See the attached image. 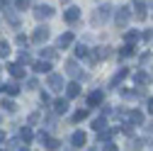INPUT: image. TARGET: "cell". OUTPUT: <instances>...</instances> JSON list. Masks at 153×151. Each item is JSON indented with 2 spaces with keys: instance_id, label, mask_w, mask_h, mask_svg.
Returning <instances> with one entry per match:
<instances>
[{
  "instance_id": "13",
  "label": "cell",
  "mask_w": 153,
  "mask_h": 151,
  "mask_svg": "<svg viewBox=\"0 0 153 151\" xmlns=\"http://www.w3.org/2000/svg\"><path fill=\"white\" fill-rule=\"evenodd\" d=\"M78 17H80V10H78V7H68V10L63 12V20H66L68 25H73V22H78Z\"/></svg>"
},
{
  "instance_id": "16",
  "label": "cell",
  "mask_w": 153,
  "mask_h": 151,
  "mask_svg": "<svg viewBox=\"0 0 153 151\" xmlns=\"http://www.w3.org/2000/svg\"><path fill=\"white\" fill-rule=\"evenodd\" d=\"M34 15L39 17V20H46V17H51V15H53V7H51V5H39V7L34 10Z\"/></svg>"
},
{
  "instance_id": "4",
  "label": "cell",
  "mask_w": 153,
  "mask_h": 151,
  "mask_svg": "<svg viewBox=\"0 0 153 151\" xmlns=\"http://www.w3.org/2000/svg\"><path fill=\"white\" fill-rule=\"evenodd\" d=\"M46 83H49V88H51V90H63V76H59V73H51V71H49V78H46Z\"/></svg>"
},
{
  "instance_id": "35",
  "label": "cell",
  "mask_w": 153,
  "mask_h": 151,
  "mask_svg": "<svg viewBox=\"0 0 153 151\" xmlns=\"http://www.w3.org/2000/svg\"><path fill=\"white\" fill-rule=\"evenodd\" d=\"M15 7L17 10H27L29 7V0H15Z\"/></svg>"
},
{
  "instance_id": "12",
  "label": "cell",
  "mask_w": 153,
  "mask_h": 151,
  "mask_svg": "<svg viewBox=\"0 0 153 151\" xmlns=\"http://www.w3.org/2000/svg\"><path fill=\"white\" fill-rule=\"evenodd\" d=\"M102 100H105L102 90H92L90 95H88V105H90V107H97V105H102Z\"/></svg>"
},
{
  "instance_id": "26",
  "label": "cell",
  "mask_w": 153,
  "mask_h": 151,
  "mask_svg": "<svg viewBox=\"0 0 153 151\" xmlns=\"http://www.w3.org/2000/svg\"><path fill=\"white\" fill-rule=\"evenodd\" d=\"M124 39H126L129 44H134V42H136V39H141V32H134V29H129V32L124 34Z\"/></svg>"
},
{
  "instance_id": "14",
  "label": "cell",
  "mask_w": 153,
  "mask_h": 151,
  "mask_svg": "<svg viewBox=\"0 0 153 151\" xmlns=\"http://www.w3.org/2000/svg\"><path fill=\"white\" fill-rule=\"evenodd\" d=\"M7 71H10L12 78H25V64H10Z\"/></svg>"
},
{
  "instance_id": "23",
  "label": "cell",
  "mask_w": 153,
  "mask_h": 151,
  "mask_svg": "<svg viewBox=\"0 0 153 151\" xmlns=\"http://www.w3.org/2000/svg\"><path fill=\"white\" fill-rule=\"evenodd\" d=\"M20 139H22L25 144H29V141L34 139V134H32V129H29V127H22V129H20Z\"/></svg>"
},
{
  "instance_id": "29",
  "label": "cell",
  "mask_w": 153,
  "mask_h": 151,
  "mask_svg": "<svg viewBox=\"0 0 153 151\" xmlns=\"http://www.w3.org/2000/svg\"><path fill=\"white\" fill-rule=\"evenodd\" d=\"M105 127H107V120H105V117L92 120V129H95V132H100V129H105Z\"/></svg>"
},
{
  "instance_id": "44",
  "label": "cell",
  "mask_w": 153,
  "mask_h": 151,
  "mask_svg": "<svg viewBox=\"0 0 153 151\" xmlns=\"http://www.w3.org/2000/svg\"><path fill=\"white\" fill-rule=\"evenodd\" d=\"M0 144H5V132L0 129Z\"/></svg>"
},
{
  "instance_id": "39",
  "label": "cell",
  "mask_w": 153,
  "mask_h": 151,
  "mask_svg": "<svg viewBox=\"0 0 153 151\" xmlns=\"http://www.w3.org/2000/svg\"><path fill=\"white\" fill-rule=\"evenodd\" d=\"M27 88L32 90V88H39V83H36V78H27Z\"/></svg>"
},
{
  "instance_id": "33",
  "label": "cell",
  "mask_w": 153,
  "mask_h": 151,
  "mask_svg": "<svg viewBox=\"0 0 153 151\" xmlns=\"http://www.w3.org/2000/svg\"><path fill=\"white\" fill-rule=\"evenodd\" d=\"M85 117H88V110H78V112L73 115V122H83Z\"/></svg>"
},
{
  "instance_id": "43",
  "label": "cell",
  "mask_w": 153,
  "mask_h": 151,
  "mask_svg": "<svg viewBox=\"0 0 153 151\" xmlns=\"http://www.w3.org/2000/svg\"><path fill=\"white\" fill-rule=\"evenodd\" d=\"M42 102H44V105H49V102H51V98L46 95V93H42Z\"/></svg>"
},
{
  "instance_id": "19",
  "label": "cell",
  "mask_w": 153,
  "mask_h": 151,
  "mask_svg": "<svg viewBox=\"0 0 153 151\" xmlns=\"http://www.w3.org/2000/svg\"><path fill=\"white\" fill-rule=\"evenodd\" d=\"M71 44H73V34H71V32L61 34V37H59V42H56V46H59V49H68Z\"/></svg>"
},
{
  "instance_id": "7",
  "label": "cell",
  "mask_w": 153,
  "mask_h": 151,
  "mask_svg": "<svg viewBox=\"0 0 153 151\" xmlns=\"http://www.w3.org/2000/svg\"><path fill=\"white\" fill-rule=\"evenodd\" d=\"M126 120H129L134 127H141V124H143V112H141V110H129V112H126Z\"/></svg>"
},
{
  "instance_id": "42",
  "label": "cell",
  "mask_w": 153,
  "mask_h": 151,
  "mask_svg": "<svg viewBox=\"0 0 153 151\" xmlns=\"http://www.w3.org/2000/svg\"><path fill=\"white\" fill-rule=\"evenodd\" d=\"M146 107H148V112L153 115V98H148V100H146Z\"/></svg>"
},
{
  "instance_id": "20",
  "label": "cell",
  "mask_w": 153,
  "mask_h": 151,
  "mask_svg": "<svg viewBox=\"0 0 153 151\" xmlns=\"http://www.w3.org/2000/svg\"><path fill=\"white\" fill-rule=\"evenodd\" d=\"M134 15H136V20H146V17H148V7L141 3V0H136V10H134Z\"/></svg>"
},
{
  "instance_id": "8",
  "label": "cell",
  "mask_w": 153,
  "mask_h": 151,
  "mask_svg": "<svg viewBox=\"0 0 153 151\" xmlns=\"http://www.w3.org/2000/svg\"><path fill=\"white\" fill-rule=\"evenodd\" d=\"M71 144L73 149H83L88 144V137H85V132H73V137H71Z\"/></svg>"
},
{
  "instance_id": "38",
  "label": "cell",
  "mask_w": 153,
  "mask_h": 151,
  "mask_svg": "<svg viewBox=\"0 0 153 151\" xmlns=\"http://www.w3.org/2000/svg\"><path fill=\"white\" fill-rule=\"evenodd\" d=\"M141 37H143V42H153V29H146Z\"/></svg>"
},
{
  "instance_id": "25",
  "label": "cell",
  "mask_w": 153,
  "mask_h": 151,
  "mask_svg": "<svg viewBox=\"0 0 153 151\" xmlns=\"http://www.w3.org/2000/svg\"><path fill=\"white\" fill-rule=\"evenodd\" d=\"M75 56H78V59H85V56H90V49L85 44H78L75 46Z\"/></svg>"
},
{
  "instance_id": "3",
  "label": "cell",
  "mask_w": 153,
  "mask_h": 151,
  "mask_svg": "<svg viewBox=\"0 0 153 151\" xmlns=\"http://www.w3.org/2000/svg\"><path fill=\"white\" fill-rule=\"evenodd\" d=\"M49 34H51V32H49L46 25H44V27H36L34 34H32V42H34V44H44V42L49 39Z\"/></svg>"
},
{
  "instance_id": "1",
  "label": "cell",
  "mask_w": 153,
  "mask_h": 151,
  "mask_svg": "<svg viewBox=\"0 0 153 151\" xmlns=\"http://www.w3.org/2000/svg\"><path fill=\"white\" fill-rule=\"evenodd\" d=\"M129 20H131L129 7H119L117 12H114V22H117V27H119V29H124V27L129 25Z\"/></svg>"
},
{
  "instance_id": "30",
  "label": "cell",
  "mask_w": 153,
  "mask_h": 151,
  "mask_svg": "<svg viewBox=\"0 0 153 151\" xmlns=\"http://www.w3.org/2000/svg\"><path fill=\"white\" fill-rule=\"evenodd\" d=\"M25 146H27V144H25L22 139H10V141H7V149H25Z\"/></svg>"
},
{
  "instance_id": "24",
  "label": "cell",
  "mask_w": 153,
  "mask_h": 151,
  "mask_svg": "<svg viewBox=\"0 0 153 151\" xmlns=\"http://www.w3.org/2000/svg\"><path fill=\"white\" fill-rule=\"evenodd\" d=\"M131 54H134V44H129V42H126V44L119 49V59H126V56H131Z\"/></svg>"
},
{
  "instance_id": "9",
  "label": "cell",
  "mask_w": 153,
  "mask_h": 151,
  "mask_svg": "<svg viewBox=\"0 0 153 151\" xmlns=\"http://www.w3.org/2000/svg\"><path fill=\"white\" fill-rule=\"evenodd\" d=\"M134 83H136V85H151V73H146V71H136V73H134Z\"/></svg>"
},
{
  "instance_id": "41",
  "label": "cell",
  "mask_w": 153,
  "mask_h": 151,
  "mask_svg": "<svg viewBox=\"0 0 153 151\" xmlns=\"http://www.w3.org/2000/svg\"><path fill=\"white\" fill-rule=\"evenodd\" d=\"M17 44L25 46V44H27V37H25V34H17Z\"/></svg>"
},
{
  "instance_id": "17",
  "label": "cell",
  "mask_w": 153,
  "mask_h": 151,
  "mask_svg": "<svg viewBox=\"0 0 153 151\" xmlns=\"http://www.w3.org/2000/svg\"><path fill=\"white\" fill-rule=\"evenodd\" d=\"M32 68H34L36 73H49V71H51V61H46V59L34 61V64H32Z\"/></svg>"
},
{
  "instance_id": "5",
  "label": "cell",
  "mask_w": 153,
  "mask_h": 151,
  "mask_svg": "<svg viewBox=\"0 0 153 151\" xmlns=\"http://www.w3.org/2000/svg\"><path fill=\"white\" fill-rule=\"evenodd\" d=\"M117 132H122V127H117V129H100L97 132V144H105V141H112V137L117 134Z\"/></svg>"
},
{
  "instance_id": "15",
  "label": "cell",
  "mask_w": 153,
  "mask_h": 151,
  "mask_svg": "<svg viewBox=\"0 0 153 151\" xmlns=\"http://www.w3.org/2000/svg\"><path fill=\"white\" fill-rule=\"evenodd\" d=\"M126 76H129V68H119L117 73H114V78L109 81V88H117V85H119V83L126 78Z\"/></svg>"
},
{
  "instance_id": "10",
  "label": "cell",
  "mask_w": 153,
  "mask_h": 151,
  "mask_svg": "<svg viewBox=\"0 0 153 151\" xmlns=\"http://www.w3.org/2000/svg\"><path fill=\"white\" fill-rule=\"evenodd\" d=\"M68 107H71L68 98H59V100L53 102V112H56V115H66V112H68Z\"/></svg>"
},
{
  "instance_id": "22",
  "label": "cell",
  "mask_w": 153,
  "mask_h": 151,
  "mask_svg": "<svg viewBox=\"0 0 153 151\" xmlns=\"http://www.w3.org/2000/svg\"><path fill=\"white\" fill-rule=\"evenodd\" d=\"M3 12H5V17H7V20H10V25H15V27L20 25V22H17V15L12 12V7H7L5 3H3Z\"/></svg>"
},
{
  "instance_id": "6",
  "label": "cell",
  "mask_w": 153,
  "mask_h": 151,
  "mask_svg": "<svg viewBox=\"0 0 153 151\" xmlns=\"http://www.w3.org/2000/svg\"><path fill=\"white\" fill-rule=\"evenodd\" d=\"M109 56V46H100V49H95L90 54V64H97V61H105Z\"/></svg>"
},
{
  "instance_id": "32",
  "label": "cell",
  "mask_w": 153,
  "mask_h": 151,
  "mask_svg": "<svg viewBox=\"0 0 153 151\" xmlns=\"http://www.w3.org/2000/svg\"><path fill=\"white\" fill-rule=\"evenodd\" d=\"M46 149H51V151H56V149H61V141L59 139H46V144H44Z\"/></svg>"
},
{
  "instance_id": "36",
  "label": "cell",
  "mask_w": 153,
  "mask_h": 151,
  "mask_svg": "<svg viewBox=\"0 0 153 151\" xmlns=\"http://www.w3.org/2000/svg\"><path fill=\"white\" fill-rule=\"evenodd\" d=\"M100 149H105V151H114V149H117V144H114V141H105V144H100Z\"/></svg>"
},
{
  "instance_id": "45",
  "label": "cell",
  "mask_w": 153,
  "mask_h": 151,
  "mask_svg": "<svg viewBox=\"0 0 153 151\" xmlns=\"http://www.w3.org/2000/svg\"><path fill=\"white\" fill-rule=\"evenodd\" d=\"M151 134H153V124H151Z\"/></svg>"
},
{
  "instance_id": "2",
  "label": "cell",
  "mask_w": 153,
  "mask_h": 151,
  "mask_svg": "<svg viewBox=\"0 0 153 151\" xmlns=\"http://www.w3.org/2000/svg\"><path fill=\"white\" fill-rule=\"evenodd\" d=\"M109 12H112V5L102 3V7H97V10H95V15H92V22H95V25H100V22H107Z\"/></svg>"
},
{
  "instance_id": "31",
  "label": "cell",
  "mask_w": 153,
  "mask_h": 151,
  "mask_svg": "<svg viewBox=\"0 0 153 151\" xmlns=\"http://www.w3.org/2000/svg\"><path fill=\"white\" fill-rule=\"evenodd\" d=\"M0 107H3L5 112H15V110H17V105H15L12 100H3V102H0Z\"/></svg>"
},
{
  "instance_id": "18",
  "label": "cell",
  "mask_w": 153,
  "mask_h": 151,
  "mask_svg": "<svg viewBox=\"0 0 153 151\" xmlns=\"http://www.w3.org/2000/svg\"><path fill=\"white\" fill-rule=\"evenodd\" d=\"M66 73L71 76V78H78V76H80V66L71 59V61H66Z\"/></svg>"
},
{
  "instance_id": "11",
  "label": "cell",
  "mask_w": 153,
  "mask_h": 151,
  "mask_svg": "<svg viewBox=\"0 0 153 151\" xmlns=\"http://www.w3.org/2000/svg\"><path fill=\"white\" fill-rule=\"evenodd\" d=\"M78 95H80V83L78 81H71L66 85V98L71 100V98H78Z\"/></svg>"
},
{
  "instance_id": "27",
  "label": "cell",
  "mask_w": 153,
  "mask_h": 151,
  "mask_svg": "<svg viewBox=\"0 0 153 151\" xmlns=\"http://www.w3.org/2000/svg\"><path fill=\"white\" fill-rule=\"evenodd\" d=\"M10 56V44L5 39H0V59H7Z\"/></svg>"
},
{
  "instance_id": "37",
  "label": "cell",
  "mask_w": 153,
  "mask_h": 151,
  "mask_svg": "<svg viewBox=\"0 0 153 151\" xmlns=\"http://www.w3.org/2000/svg\"><path fill=\"white\" fill-rule=\"evenodd\" d=\"M46 139H49L46 132H39V134H36V141H39V144H46Z\"/></svg>"
},
{
  "instance_id": "40",
  "label": "cell",
  "mask_w": 153,
  "mask_h": 151,
  "mask_svg": "<svg viewBox=\"0 0 153 151\" xmlns=\"http://www.w3.org/2000/svg\"><path fill=\"white\" fill-rule=\"evenodd\" d=\"M29 124H36V122H39V115H36V112H32V115H29V120H27Z\"/></svg>"
},
{
  "instance_id": "28",
  "label": "cell",
  "mask_w": 153,
  "mask_h": 151,
  "mask_svg": "<svg viewBox=\"0 0 153 151\" xmlns=\"http://www.w3.org/2000/svg\"><path fill=\"white\" fill-rule=\"evenodd\" d=\"M42 59H46V61H53L56 59V49H42Z\"/></svg>"
},
{
  "instance_id": "21",
  "label": "cell",
  "mask_w": 153,
  "mask_h": 151,
  "mask_svg": "<svg viewBox=\"0 0 153 151\" xmlns=\"http://www.w3.org/2000/svg\"><path fill=\"white\" fill-rule=\"evenodd\" d=\"M3 93H7V95H17V93H20V83H17V81H10V83H5L3 85Z\"/></svg>"
},
{
  "instance_id": "34",
  "label": "cell",
  "mask_w": 153,
  "mask_h": 151,
  "mask_svg": "<svg viewBox=\"0 0 153 151\" xmlns=\"http://www.w3.org/2000/svg\"><path fill=\"white\" fill-rule=\"evenodd\" d=\"M20 64H32V56H29V54H27L25 49L20 51Z\"/></svg>"
}]
</instances>
